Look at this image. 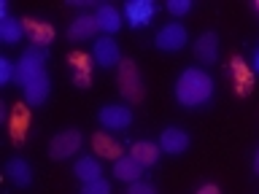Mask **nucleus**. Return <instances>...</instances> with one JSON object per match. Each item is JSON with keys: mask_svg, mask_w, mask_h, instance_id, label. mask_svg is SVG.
<instances>
[{"mask_svg": "<svg viewBox=\"0 0 259 194\" xmlns=\"http://www.w3.org/2000/svg\"><path fill=\"white\" fill-rule=\"evenodd\" d=\"M173 94L184 108H202L213 100V78L202 68H184L176 78Z\"/></svg>", "mask_w": 259, "mask_h": 194, "instance_id": "obj_1", "label": "nucleus"}, {"mask_svg": "<svg viewBox=\"0 0 259 194\" xmlns=\"http://www.w3.org/2000/svg\"><path fill=\"white\" fill-rule=\"evenodd\" d=\"M97 124L103 129H108V132H121V129H127L133 124V111H130V105H103L100 111H97Z\"/></svg>", "mask_w": 259, "mask_h": 194, "instance_id": "obj_6", "label": "nucleus"}, {"mask_svg": "<svg viewBox=\"0 0 259 194\" xmlns=\"http://www.w3.org/2000/svg\"><path fill=\"white\" fill-rule=\"evenodd\" d=\"M194 57L202 65H213L219 60V35L216 32H202V35L194 40Z\"/></svg>", "mask_w": 259, "mask_h": 194, "instance_id": "obj_13", "label": "nucleus"}, {"mask_svg": "<svg viewBox=\"0 0 259 194\" xmlns=\"http://www.w3.org/2000/svg\"><path fill=\"white\" fill-rule=\"evenodd\" d=\"M24 127H27V108H16L14 113V124H11V132H14V140H19V137H24Z\"/></svg>", "mask_w": 259, "mask_h": 194, "instance_id": "obj_21", "label": "nucleus"}, {"mask_svg": "<svg viewBox=\"0 0 259 194\" xmlns=\"http://www.w3.org/2000/svg\"><path fill=\"white\" fill-rule=\"evenodd\" d=\"M46 60H49V48L46 46H27L16 62V84L27 86L32 78H38L40 73H46Z\"/></svg>", "mask_w": 259, "mask_h": 194, "instance_id": "obj_2", "label": "nucleus"}, {"mask_svg": "<svg viewBox=\"0 0 259 194\" xmlns=\"http://www.w3.org/2000/svg\"><path fill=\"white\" fill-rule=\"evenodd\" d=\"M113 175H116L121 183H135V181H141V175H143V165L127 154V157L113 162Z\"/></svg>", "mask_w": 259, "mask_h": 194, "instance_id": "obj_14", "label": "nucleus"}, {"mask_svg": "<svg viewBox=\"0 0 259 194\" xmlns=\"http://www.w3.org/2000/svg\"><path fill=\"white\" fill-rule=\"evenodd\" d=\"M73 175H76L81 183H92L97 178H103V167L95 157H78L76 165H73Z\"/></svg>", "mask_w": 259, "mask_h": 194, "instance_id": "obj_17", "label": "nucleus"}, {"mask_svg": "<svg viewBox=\"0 0 259 194\" xmlns=\"http://www.w3.org/2000/svg\"><path fill=\"white\" fill-rule=\"evenodd\" d=\"M159 149H162V154L181 157V154L189 149V135H186V129L184 127H165L159 135Z\"/></svg>", "mask_w": 259, "mask_h": 194, "instance_id": "obj_9", "label": "nucleus"}, {"mask_svg": "<svg viewBox=\"0 0 259 194\" xmlns=\"http://www.w3.org/2000/svg\"><path fill=\"white\" fill-rule=\"evenodd\" d=\"M130 157H135L143 167H154L162 157V149L159 143H151V140H135L130 146Z\"/></svg>", "mask_w": 259, "mask_h": 194, "instance_id": "obj_15", "label": "nucleus"}, {"mask_svg": "<svg viewBox=\"0 0 259 194\" xmlns=\"http://www.w3.org/2000/svg\"><path fill=\"white\" fill-rule=\"evenodd\" d=\"M95 19H97V27H100V30L105 32V35H111V38L121 30V14H119V8H113L111 3L97 6Z\"/></svg>", "mask_w": 259, "mask_h": 194, "instance_id": "obj_12", "label": "nucleus"}, {"mask_svg": "<svg viewBox=\"0 0 259 194\" xmlns=\"http://www.w3.org/2000/svg\"><path fill=\"white\" fill-rule=\"evenodd\" d=\"M232 68H235V78H238L240 92L246 94L248 89H251V73H246V65H243L240 60H235V62H232Z\"/></svg>", "mask_w": 259, "mask_h": 194, "instance_id": "obj_22", "label": "nucleus"}, {"mask_svg": "<svg viewBox=\"0 0 259 194\" xmlns=\"http://www.w3.org/2000/svg\"><path fill=\"white\" fill-rule=\"evenodd\" d=\"M6 175L16 189H27L32 183V167H30V162L22 159V157H11L6 162Z\"/></svg>", "mask_w": 259, "mask_h": 194, "instance_id": "obj_11", "label": "nucleus"}, {"mask_svg": "<svg viewBox=\"0 0 259 194\" xmlns=\"http://www.w3.org/2000/svg\"><path fill=\"white\" fill-rule=\"evenodd\" d=\"M127 194H157V189H154L151 183H146V181H135V183H130Z\"/></svg>", "mask_w": 259, "mask_h": 194, "instance_id": "obj_26", "label": "nucleus"}, {"mask_svg": "<svg viewBox=\"0 0 259 194\" xmlns=\"http://www.w3.org/2000/svg\"><path fill=\"white\" fill-rule=\"evenodd\" d=\"M167 11L173 14V16H186L192 11V0H167Z\"/></svg>", "mask_w": 259, "mask_h": 194, "instance_id": "obj_25", "label": "nucleus"}, {"mask_svg": "<svg viewBox=\"0 0 259 194\" xmlns=\"http://www.w3.org/2000/svg\"><path fill=\"white\" fill-rule=\"evenodd\" d=\"M100 30L97 27V19H95V14H84V16H76L73 19V24L68 27V38L70 40H87V38H92L95 32Z\"/></svg>", "mask_w": 259, "mask_h": 194, "instance_id": "obj_16", "label": "nucleus"}, {"mask_svg": "<svg viewBox=\"0 0 259 194\" xmlns=\"http://www.w3.org/2000/svg\"><path fill=\"white\" fill-rule=\"evenodd\" d=\"M92 149L95 154H100V157H108V159H121V146L113 140V137H108V132H95L92 135Z\"/></svg>", "mask_w": 259, "mask_h": 194, "instance_id": "obj_19", "label": "nucleus"}, {"mask_svg": "<svg viewBox=\"0 0 259 194\" xmlns=\"http://www.w3.org/2000/svg\"><path fill=\"white\" fill-rule=\"evenodd\" d=\"M24 89V103L30 105V108H38V105H44L49 100V94H52V78H49V73H40L38 78H32Z\"/></svg>", "mask_w": 259, "mask_h": 194, "instance_id": "obj_10", "label": "nucleus"}, {"mask_svg": "<svg viewBox=\"0 0 259 194\" xmlns=\"http://www.w3.org/2000/svg\"><path fill=\"white\" fill-rule=\"evenodd\" d=\"M251 167H254V173L259 175V149L254 151V162H251Z\"/></svg>", "mask_w": 259, "mask_h": 194, "instance_id": "obj_28", "label": "nucleus"}, {"mask_svg": "<svg viewBox=\"0 0 259 194\" xmlns=\"http://www.w3.org/2000/svg\"><path fill=\"white\" fill-rule=\"evenodd\" d=\"M81 194H111V183L105 178H97L92 183H81Z\"/></svg>", "mask_w": 259, "mask_h": 194, "instance_id": "obj_23", "label": "nucleus"}, {"mask_svg": "<svg viewBox=\"0 0 259 194\" xmlns=\"http://www.w3.org/2000/svg\"><path fill=\"white\" fill-rule=\"evenodd\" d=\"M254 73H259V46H256V52H254Z\"/></svg>", "mask_w": 259, "mask_h": 194, "instance_id": "obj_29", "label": "nucleus"}, {"mask_svg": "<svg viewBox=\"0 0 259 194\" xmlns=\"http://www.w3.org/2000/svg\"><path fill=\"white\" fill-rule=\"evenodd\" d=\"M24 38V24L22 19H14V16H6V19H0V40L8 46L19 43Z\"/></svg>", "mask_w": 259, "mask_h": 194, "instance_id": "obj_20", "label": "nucleus"}, {"mask_svg": "<svg viewBox=\"0 0 259 194\" xmlns=\"http://www.w3.org/2000/svg\"><path fill=\"white\" fill-rule=\"evenodd\" d=\"M256 14H259V3H256Z\"/></svg>", "mask_w": 259, "mask_h": 194, "instance_id": "obj_30", "label": "nucleus"}, {"mask_svg": "<svg viewBox=\"0 0 259 194\" xmlns=\"http://www.w3.org/2000/svg\"><path fill=\"white\" fill-rule=\"evenodd\" d=\"M16 78V65L6 57H0V84H8V81Z\"/></svg>", "mask_w": 259, "mask_h": 194, "instance_id": "obj_24", "label": "nucleus"}, {"mask_svg": "<svg viewBox=\"0 0 259 194\" xmlns=\"http://www.w3.org/2000/svg\"><path fill=\"white\" fill-rule=\"evenodd\" d=\"M154 14H157V3L154 0H127L124 3V16H127L130 27H135V30L146 27L154 19Z\"/></svg>", "mask_w": 259, "mask_h": 194, "instance_id": "obj_8", "label": "nucleus"}, {"mask_svg": "<svg viewBox=\"0 0 259 194\" xmlns=\"http://www.w3.org/2000/svg\"><path fill=\"white\" fill-rule=\"evenodd\" d=\"M81 143H84V137L76 127H68L62 129V132H57L52 140H49V157L54 162H62V159H70L73 154H78Z\"/></svg>", "mask_w": 259, "mask_h": 194, "instance_id": "obj_4", "label": "nucleus"}, {"mask_svg": "<svg viewBox=\"0 0 259 194\" xmlns=\"http://www.w3.org/2000/svg\"><path fill=\"white\" fill-rule=\"evenodd\" d=\"M194 194H222V189H219L216 183H202V186H200V189L194 191Z\"/></svg>", "mask_w": 259, "mask_h": 194, "instance_id": "obj_27", "label": "nucleus"}, {"mask_svg": "<svg viewBox=\"0 0 259 194\" xmlns=\"http://www.w3.org/2000/svg\"><path fill=\"white\" fill-rule=\"evenodd\" d=\"M24 24V32L32 38V46H49L54 40V30L52 24L46 22H35V19H22Z\"/></svg>", "mask_w": 259, "mask_h": 194, "instance_id": "obj_18", "label": "nucleus"}, {"mask_svg": "<svg viewBox=\"0 0 259 194\" xmlns=\"http://www.w3.org/2000/svg\"><path fill=\"white\" fill-rule=\"evenodd\" d=\"M116 81H119V92H121V97H124V100H130L133 105L143 100V81H141V70H138V65H135L133 60H121Z\"/></svg>", "mask_w": 259, "mask_h": 194, "instance_id": "obj_3", "label": "nucleus"}, {"mask_svg": "<svg viewBox=\"0 0 259 194\" xmlns=\"http://www.w3.org/2000/svg\"><path fill=\"white\" fill-rule=\"evenodd\" d=\"M186 40H189V32H186L184 24L170 22V24H162V27L157 30L154 46H157L159 52H165V54H176V52H181V48L186 46Z\"/></svg>", "mask_w": 259, "mask_h": 194, "instance_id": "obj_5", "label": "nucleus"}, {"mask_svg": "<svg viewBox=\"0 0 259 194\" xmlns=\"http://www.w3.org/2000/svg\"><path fill=\"white\" fill-rule=\"evenodd\" d=\"M92 60H95V65H100V68H116V65H121L119 43L111 35L97 38L95 46H92Z\"/></svg>", "mask_w": 259, "mask_h": 194, "instance_id": "obj_7", "label": "nucleus"}]
</instances>
